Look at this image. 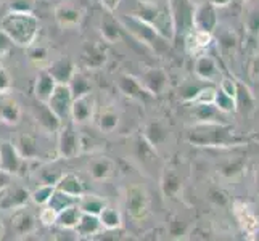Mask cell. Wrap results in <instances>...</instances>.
<instances>
[{
    "label": "cell",
    "mask_w": 259,
    "mask_h": 241,
    "mask_svg": "<svg viewBox=\"0 0 259 241\" xmlns=\"http://www.w3.org/2000/svg\"><path fill=\"white\" fill-rule=\"evenodd\" d=\"M189 141L196 147H238L245 143V138L235 133L234 129L227 127L224 122H198L189 133Z\"/></svg>",
    "instance_id": "obj_1"
},
{
    "label": "cell",
    "mask_w": 259,
    "mask_h": 241,
    "mask_svg": "<svg viewBox=\"0 0 259 241\" xmlns=\"http://www.w3.org/2000/svg\"><path fill=\"white\" fill-rule=\"evenodd\" d=\"M0 29H2L16 45L29 47L32 45L35 37H37L39 23H37V18L32 13L10 12L7 16H4L2 23H0Z\"/></svg>",
    "instance_id": "obj_2"
},
{
    "label": "cell",
    "mask_w": 259,
    "mask_h": 241,
    "mask_svg": "<svg viewBox=\"0 0 259 241\" xmlns=\"http://www.w3.org/2000/svg\"><path fill=\"white\" fill-rule=\"evenodd\" d=\"M119 23L122 26V29H126L132 37H136L140 43H145L147 47L153 49V50H161L166 49V37H163L153 26L148 24L147 21L140 20L136 15H129V16H121Z\"/></svg>",
    "instance_id": "obj_3"
},
{
    "label": "cell",
    "mask_w": 259,
    "mask_h": 241,
    "mask_svg": "<svg viewBox=\"0 0 259 241\" xmlns=\"http://www.w3.org/2000/svg\"><path fill=\"white\" fill-rule=\"evenodd\" d=\"M193 0H167V13L171 16L174 37H185L193 29Z\"/></svg>",
    "instance_id": "obj_4"
},
{
    "label": "cell",
    "mask_w": 259,
    "mask_h": 241,
    "mask_svg": "<svg viewBox=\"0 0 259 241\" xmlns=\"http://www.w3.org/2000/svg\"><path fill=\"white\" fill-rule=\"evenodd\" d=\"M57 151L60 158L69 159L81 153V135L74 129V122L63 121L58 129V145Z\"/></svg>",
    "instance_id": "obj_5"
},
{
    "label": "cell",
    "mask_w": 259,
    "mask_h": 241,
    "mask_svg": "<svg viewBox=\"0 0 259 241\" xmlns=\"http://www.w3.org/2000/svg\"><path fill=\"white\" fill-rule=\"evenodd\" d=\"M73 93H71L68 84H57L55 90H53L50 100L47 102L49 108L55 113L60 121L71 119V105H73Z\"/></svg>",
    "instance_id": "obj_6"
},
{
    "label": "cell",
    "mask_w": 259,
    "mask_h": 241,
    "mask_svg": "<svg viewBox=\"0 0 259 241\" xmlns=\"http://www.w3.org/2000/svg\"><path fill=\"white\" fill-rule=\"evenodd\" d=\"M218 24H219L218 10L211 2H204V4H200V5H195L193 29L212 34L214 31L218 29Z\"/></svg>",
    "instance_id": "obj_7"
},
{
    "label": "cell",
    "mask_w": 259,
    "mask_h": 241,
    "mask_svg": "<svg viewBox=\"0 0 259 241\" xmlns=\"http://www.w3.org/2000/svg\"><path fill=\"white\" fill-rule=\"evenodd\" d=\"M126 208L132 219L142 220L148 214V196L145 190L139 185H132L127 188L126 195Z\"/></svg>",
    "instance_id": "obj_8"
},
{
    "label": "cell",
    "mask_w": 259,
    "mask_h": 241,
    "mask_svg": "<svg viewBox=\"0 0 259 241\" xmlns=\"http://www.w3.org/2000/svg\"><path fill=\"white\" fill-rule=\"evenodd\" d=\"M31 193L20 185H7L0 190V209L2 211H15L28 204Z\"/></svg>",
    "instance_id": "obj_9"
},
{
    "label": "cell",
    "mask_w": 259,
    "mask_h": 241,
    "mask_svg": "<svg viewBox=\"0 0 259 241\" xmlns=\"http://www.w3.org/2000/svg\"><path fill=\"white\" fill-rule=\"evenodd\" d=\"M24 159L12 141H0V171L8 175H15L21 171Z\"/></svg>",
    "instance_id": "obj_10"
},
{
    "label": "cell",
    "mask_w": 259,
    "mask_h": 241,
    "mask_svg": "<svg viewBox=\"0 0 259 241\" xmlns=\"http://www.w3.org/2000/svg\"><path fill=\"white\" fill-rule=\"evenodd\" d=\"M167 80L169 77L166 71L161 68H148L144 71V74L140 77L142 85H144V88L151 97L161 95L167 87Z\"/></svg>",
    "instance_id": "obj_11"
},
{
    "label": "cell",
    "mask_w": 259,
    "mask_h": 241,
    "mask_svg": "<svg viewBox=\"0 0 259 241\" xmlns=\"http://www.w3.org/2000/svg\"><path fill=\"white\" fill-rule=\"evenodd\" d=\"M95 110V100L91 93L77 97L71 105V119L74 124H85L92 119Z\"/></svg>",
    "instance_id": "obj_12"
},
{
    "label": "cell",
    "mask_w": 259,
    "mask_h": 241,
    "mask_svg": "<svg viewBox=\"0 0 259 241\" xmlns=\"http://www.w3.org/2000/svg\"><path fill=\"white\" fill-rule=\"evenodd\" d=\"M234 214H235L240 227H242V230L248 236H253L257 233L259 231V217L246 206L245 203L235 201L234 203Z\"/></svg>",
    "instance_id": "obj_13"
},
{
    "label": "cell",
    "mask_w": 259,
    "mask_h": 241,
    "mask_svg": "<svg viewBox=\"0 0 259 241\" xmlns=\"http://www.w3.org/2000/svg\"><path fill=\"white\" fill-rule=\"evenodd\" d=\"M118 88L122 95H126L127 98L132 100H139V102H145L148 97H151L144 85H142L140 79L134 77L131 74H121L118 79Z\"/></svg>",
    "instance_id": "obj_14"
},
{
    "label": "cell",
    "mask_w": 259,
    "mask_h": 241,
    "mask_svg": "<svg viewBox=\"0 0 259 241\" xmlns=\"http://www.w3.org/2000/svg\"><path fill=\"white\" fill-rule=\"evenodd\" d=\"M195 73L201 80H206V82H214L221 76L218 61L211 55H204V53L198 55L195 60Z\"/></svg>",
    "instance_id": "obj_15"
},
{
    "label": "cell",
    "mask_w": 259,
    "mask_h": 241,
    "mask_svg": "<svg viewBox=\"0 0 259 241\" xmlns=\"http://www.w3.org/2000/svg\"><path fill=\"white\" fill-rule=\"evenodd\" d=\"M211 42H212V34L203 32L198 29H192L189 34L185 35L187 52H189L190 55H195V57L201 55V53L211 45Z\"/></svg>",
    "instance_id": "obj_16"
},
{
    "label": "cell",
    "mask_w": 259,
    "mask_h": 241,
    "mask_svg": "<svg viewBox=\"0 0 259 241\" xmlns=\"http://www.w3.org/2000/svg\"><path fill=\"white\" fill-rule=\"evenodd\" d=\"M55 87H57L55 79L52 77V74L47 69H42L37 74L35 85H34V95H35V98H37V102L47 103L50 100L53 90H55Z\"/></svg>",
    "instance_id": "obj_17"
},
{
    "label": "cell",
    "mask_w": 259,
    "mask_h": 241,
    "mask_svg": "<svg viewBox=\"0 0 259 241\" xmlns=\"http://www.w3.org/2000/svg\"><path fill=\"white\" fill-rule=\"evenodd\" d=\"M35 121H37L39 126L46 130V132H58L61 121L58 116L53 113L47 103H40L37 102V106H35Z\"/></svg>",
    "instance_id": "obj_18"
},
{
    "label": "cell",
    "mask_w": 259,
    "mask_h": 241,
    "mask_svg": "<svg viewBox=\"0 0 259 241\" xmlns=\"http://www.w3.org/2000/svg\"><path fill=\"white\" fill-rule=\"evenodd\" d=\"M82 10L69 5H60L55 10V20L61 28H76L82 21Z\"/></svg>",
    "instance_id": "obj_19"
},
{
    "label": "cell",
    "mask_w": 259,
    "mask_h": 241,
    "mask_svg": "<svg viewBox=\"0 0 259 241\" xmlns=\"http://www.w3.org/2000/svg\"><path fill=\"white\" fill-rule=\"evenodd\" d=\"M113 171H114V163L106 156L94 158L91 163H89V167H87L89 175H91L94 180H98V182L110 178L113 175Z\"/></svg>",
    "instance_id": "obj_20"
},
{
    "label": "cell",
    "mask_w": 259,
    "mask_h": 241,
    "mask_svg": "<svg viewBox=\"0 0 259 241\" xmlns=\"http://www.w3.org/2000/svg\"><path fill=\"white\" fill-rule=\"evenodd\" d=\"M18 150V153L21 155V158L26 159H35L40 156V148L37 143V138L31 133H20L13 143Z\"/></svg>",
    "instance_id": "obj_21"
},
{
    "label": "cell",
    "mask_w": 259,
    "mask_h": 241,
    "mask_svg": "<svg viewBox=\"0 0 259 241\" xmlns=\"http://www.w3.org/2000/svg\"><path fill=\"white\" fill-rule=\"evenodd\" d=\"M47 71L55 79L57 84H68L69 79L74 74V65L69 58H60L52 61V65L47 68Z\"/></svg>",
    "instance_id": "obj_22"
},
{
    "label": "cell",
    "mask_w": 259,
    "mask_h": 241,
    "mask_svg": "<svg viewBox=\"0 0 259 241\" xmlns=\"http://www.w3.org/2000/svg\"><path fill=\"white\" fill-rule=\"evenodd\" d=\"M12 228L18 235H29L35 228V217L26 208H18L15 209V214L12 217Z\"/></svg>",
    "instance_id": "obj_23"
},
{
    "label": "cell",
    "mask_w": 259,
    "mask_h": 241,
    "mask_svg": "<svg viewBox=\"0 0 259 241\" xmlns=\"http://www.w3.org/2000/svg\"><path fill=\"white\" fill-rule=\"evenodd\" d=\"M55 188L69 196H74V198H79L84 193V185L81 182V178L73 172H66V174L63 172L60 180L55 183Z\"/></svg>",
    "instance_id": "obj_24"
},
{
    "label": "cell",
    "mask_w": 259,
    "mask_h": 241,
    "mask_svg": "<svg viewBox=\"0 0 259 241\" xmlns=\"http://www.w3.org/2000/svg\"><path fill=\"white\" fill-rule=\"evenodd\" d=\"M100 230H102V222H100V219H98V216L87 214V212L81 214V219H79L77 225H76V231H77L79 236L91 238V236L97 235Z\"/></svg>",
    "instance_id": "obj_25"
},
{
    "label": "cell",
    "mask_w": 259,
    "mask_h": 241,
    "mask_svg": "<svg viewBox=\"0 0 259 241\" xmlns=\"http://www.w3.org/2000/svg\"><path fill=\"white\" fill-rule=\"evenodd\" d=\"M161 190L167 198H176L182 190V177L174 169H164L161 177Z\"/></svg>",
    "instance_id": "obj_26"
},
{
    "label": "cell",
    "mask_w": 259,
    "mask_h": 241,
    "mask_svg": "<svg viewBox=\"0 0 259 241\" xmlns=\"http://www.w3.org/2000/svg\"><path fill=\"white\" fill-rule=\"evenodd\" d=\"M21 118V108L10 97H0V119L7 124H16Z\"/></svg>",
    "instance_id": "obj_27"
},
{
    "label": "cell",
    "mask_w": 259,
    "mask_h": 241,
    "mask_svg": "<svg viewBox=\"0 0 259 241\" xmlns=\"http://www.w3.org/2000/svg\"><path fill=\"white\" fill-rule=\"evenodd\" d=\"M144 137L148 140L150 145H153L155 148H158L159 145H163L164 141L167 140L169 130H167V127L164 126L161 121H153V122H150L148 126L145 127Z\"/></svg>",
    "instance_id": "obj_28"
},
{
    "label": "cell",
    "mask_w": 259,
    "mask_h": 241,
    "mask_svg": "<svg viewBox=\"0 0 259 241\" xmlns=\"http://www.w3.org/2000/svg\"><path fill=\"white\" fill-rule=\"evenodd\" d=\"M100 34L105 39V42L108 43H116L121 40L122 35V26L119 21L113 20V18H103L102 24H100Z\"/></svg>",
    "instance_id": "obj_29"
},
{
    "label": "cell",
    "mask_w": 259,
    "mask_h": 241,
    "mask_svg": "<svg viewBox=\"0 0 259 241\" xmlns=\"http://www.w3.org/2000/svg\"><path fill=\"white\" fill-rule=\"evenodd\" d=\"M77 208L81 209V212H87V214H94V216H98L103 208L106 206L105 204V200L100 198V196L97 195H81L77 198Z\"/></svg>",
    "instance_id": "obj_30"
},
{
    "label": "cell",
    "mask_w": 259,
    "mask_h": 241,
    "mask_svg": "<svg viewBox=\"0 0 259 241\" xmlns=\"http://www.w3.org/2000/svg\"><path fill=\"white\" fill-rule=\"evenodd\" d=\"M81 209L77 208V204H73V206H69L63 211L58 212L57 216V224L60 228H66V230H73L76 228L79 219H81Z\"/></svg>",
    "instance_id": "obj_31"
},
{
    "label": "cell",
    "mask_w": 259,
    "mask_h": 241,
    "mask_svg": "<svg viewBox=\"0 0 259 241\" xmlns=\"http://www.w3.org/2000/svg\"><path fill=\"white\" fill-rule=\"evenodd\" d=\"M221 111L214 106V103L209 105H193V116L198 122H222Z\"/></svg>",
    "instance_id": "obj_32"
},
{
    "label": "cell",
    "mask_w": 259,
    "mask_h": 241,
    "mask_svg": "<svg viewBox=\"0 0 259 241\" xmlns=\"http://www.w3.org/2000/svg\"><path fill=\"white\" fill-rule=\"evenodd\" d=\"M235 105H237V110L243 113H251L254 110V97L249 92V88L242 82H237Z\"/></svg>",
    "instance_id": "obj_33"
},
{
    "label": "cell",
    "mask_w": 259,
    "mask_h": 241,
    "mask_svg": "<svg viewBox=\"0 0 259 241\" xmlns=\"http://www.w3.org/2000/svg\"><path fill=\"white\" fill-rule=\"evenodd\" d=\"M68 87H69L71 93H73V98L82 97V95H87L92 92V85L89 82V79L81 73H76V71H74L73 77L69 79Z\"/></svg>",
    "instance_id": "obj_34"
},
{
    "label": "cell",
    "mask_w": 259,
    "mask_h": 241,
    "mask_svg": "<svg viewBox=\"0 0 259 241\" xmlns=\"http://www.w3.org/2000/svg\"><path fill=\"white\" fill-rule=\"evenodd\" d=\"M106 52L98 45H94L84 52V65L91 69H98L106 63Z\"/></svg>",
    "instance_id": "obj_35"
},
{
    "label": "cell",
    "mask_w": 259,
    "mask_h": 241,
    "mask_svg": "<svg viewBox=\"0 0 259 241\" xmlns=\"http://www.w3.org/2000/svg\"><path fill=\"white\" fill-rule=\"evenodd\" d=\"M237 45H238V39H237V35L232 31L224 29V31L219 32V35H218V47H219V50L222 52V55H224V57H230L232 53H235Z\"/></svg>",
    "instance_id": "obj_36"
},
{
    "label": "cell",
    "mask_w": 259,
    "mask_h": 241,
    "mask_svg": "<svg viewBox=\"0 0 259 241\" xmlns=\"http://www.w3.org/2000/svg\"><path fill=\"white\" fill-rule=\"evenodd\" d=\"M76 203H77V198H74V196H69V195L55 188L47 204L50 208L55 209L57 212H60V211H63V209H66L69 206H73V204H76Z\"/></svg>",
    "instance_id": "obj_37"
},
{
    "label": "cell",
    "mask_w": 259,
    "mask_h": 241,
    "mask_svg": "<svg viewBox=\"0 0 259 241\" xmlns=\"http://www.w3.org/2000/svg\"><path fill=\"white\" fill-rule=\"evenodd\" d=\"M98 219L102 222V227L106 230H118L121 227V214L113 208H103V211L98 214Z\"/></svg>",
    "instance_id": "obj_38"
},
{
    "label": "cell",
    "mask_w": 259,
    "mask_h": 241,
    "mask_svg": "<svg viewBox=\"0 0 259 241\" xmlns=\"http://www.w3.org/2000/svg\"><path fill=\"white\" fill-rule=\"evenodd\" d=\"M119 124V114L114 110H105L98 116V127L102 132H113Z\"/></svg>",
    "instance_id": "obj_39"
},
{
    "label": "cell",
    "mask_w": 259,
    "mask_h": 241,
    "mask_svg": "<svg viewBox=\"0 0 259 241\" xmlns=\"http://www.w3.org/2000/svg\"><path fill=\"white\" fill-rule=\"evenodd\" d=\"M245 171V163L242 159H234V161H226L221 164L219 174L224 178H235Z\"/></svg>",
    "instance_id": "obj_40"
},
{
    "label": "cell",
    "mask_w": 259,
    "mask_h": 241,
    "mask_svg": "<svg viewBox=\"0 0 259 241\" xmlns=\"http://www.w3.org/2000/svg\"><path fill=\"white\" fill-rule=\"evenodd\" d=\"M214 106L221 111V113H232L237 111V105H235V98L227 95L226 92L218 90L216 97H214Z\"/></svg>",
    "instance_id": "obj_41"
},
{
    "label": "cell",
    "mask_w": 259,
    "mask_h": 241,
    "mask_svg": "<svg viewBox=\"0 0 259 241\" xmlns=\"http://www.w3.org/2000/svg\"><path fill=\"white\" fill-rule=\"evenodd\" d=\"M53 190H55V185H49V183H42L39 185L37 188H35L32 193H31V200L37 204V206H46V204L49 203L50 196L53 193Z\"/></svg>",
    "instance_id": "obj_42"
},
{
    "label": "cell",
    "mask_w": 259,
    "mask_h": 241,
    "mask_svg": "<svg viewBox=\"0 0 259 241\" xmlns=\"http://www.w3.org/2000/svg\"><path fill=\"white\" fill-rule=\"evenodd\" d=\"M216 88L212 85H204L201 87L198 93L195 95V98L192 100L193 105H209V103H214V97H216Z\"/></svg>",
    "instance_id": "obj_43"
},
{
    "label": "cell",
    "mask_w": 259,
    "mask_h": 241,
    "mask_svg": "<svg viewBox=\"0 0 259 241\" xmlns=\"http://www.w3.org/2000/svg\"><path fill=\"white\" fill-rule=\"evenodd\" d=\"M63 175V172L60 171L58 167H52V166H46L40 169V180L42 183H49V185H55L60 177Z\"/></svg>",
    "instance_id": "obj_44"
},
{
    "label": "cell",
    "mask_w": 259,
    "mask_h": 241,
    "mask_svg": "<svg viewBox=\"0 0 259 241\" xmlns=\"http://www.w3.org/2000/svg\"><path fill=\"white\" fill-rule=\"evenodd\" d=\"M208 200L214 204V206L224 208L229 204V195L221 188H211L208 191Z\"/></svg>",
    "instance_id": "obj_45"
},
{
    "label": "cell",
    "mask_w": 259,
    "mask_h": 241,
    "mask_svg": "<svg viewBox=\"0 0 259 241\" xmlns=\"http://www.w3.org/2000/svg\"><path fill=\"white\" fill-rule=\"evenodd\" d=\"M57 216H58V212L50 208L49 204H46V206L42 208L40 214H39V219L44 225H47V227H52V225H55L57 224Z\"/></svg>",
    "instance_id": "obj_46"
},
{
    "label": "cell",
    "mask_w": 259,
    "mask_h": 241,
    "mask_svg": "<svg viewBox=\"0 0 259 241\" xmlns=\"http://www.w3.org/2000/svg\"><path fill=\"white\" fill-rule=\"evenodd\" d=\"M34 0H10V12L18 13H32Z\"/></svg>",
    "instance_id": "obj_47"
},
{
    "label": "cell",
    "mask_w": 259,
    "mask_h": 241,
    "mask_svg": "<svg viewBox=\"0 0 259 241\" xmlns=\"http://www.w3.org/2000/svg\"><path fill=\"white\" fill-rule=\"evenodd\" d=\"M169 233H171L174 238H179L187 233V224L184 220L174 217L171 222H169Z\"/></svg>",
    "instance_id": "obj_48"
},
{
    "label": "cell",
    "mask_w": 259,
    "mask_h": 241,
    "mask_svg": "<svg viewBox=\"0 0 259 241\" xmlns=\"http://www.w3.org/2000/svg\"><path fill=\"white\" fill-rule=\"evenodd\" d=\"M29 58L35 63H42L49 58V52L42 45H29Z\"/></svg>",
    "instance_id": "obj_49"
},
{
    "label": "cell",
    "mask_w": 259,
    "mask_h": 241,
    "mask_svg": "<svg viewBox=\"0 0 259 241\" xmlns=\"http://www.w3.org/2000/svg\"><path fill=\"white\" fill-rule=\"evenodd\" d=\"M221 90L235 98V93H237V80H234L232 77H222V80H221Z\"/></svg>",
    "instance_id": "obj_50"
},
{
    "label": "cell",
    "mask_w": 259,
    "mask_h": 241,
    "mask_svg": "<svg viewBox=\"0 0 259 241\" xmlns=\"http://www.w3.org/2000/svg\"><path fill=\"white\" fill-rule=\"evenodd\" d=\"M12 47H13V42L12 39L8 37V35L0 29V58L2 57H7L8 53L12 52Z\"/></svg>",
    "instance_id": "obj_51"
},
{
    "label": "cell",
    "mask_w": 259,
    "mask_h": 241,
    "mask_svg": "<svg viewBox=\"0 0 259 241\" xmlns=\"http://www.w3.org/2000/svg\"><path fill=\"white\" fill-rule=\"evenodd\" d=\"M246 26H248V31L251 35H259V12H254L248 16L246 20Z\"/></svg>",
    "instance_id": "obj_52"
},
{
    "label": "cell",
    "mask_w": 259,
    "mask_h": 241,
    "mask_svg": "<svg viewBox=\"0 0 259 241\" xmlns=\"http://www.w3.org/2000/svg\"><path fill=\"white\" fill-rule=\"evenodd\" d=\"M10 88H12V79L4 68H0V95L7 93Z\"/></svg>",
    "instance_id": "obj_53"
},
{
    "label": "cell",
    "mask_w": 259,
    "mask_h": 241,
    "mask_svg": "<svg viewBox=\"0 0 259 241\" xmlns=\"http://www.w3.org/2000/svg\"><path fill=\"white\" fill-rule=\"evenodd\" d=\"M103 5L108 8L110 12H114L116 8H118V4H119V0H102Z\"/></svg>",
    "instance_id": "obj_54"
},
{
    "label": "cell",
    "mask_w": 259,
    "mask_h": 241,
    "mask_svg": "<svg viewBox=\"0 0 259 241\" xmlns=\"http://www.w3.org/2000/svg\"><path fill=\"white\" fill-rule=\"evenodd\" d=\"M251 76L259 77V55L253 60V63H251Z\"/></svg>",
    "instance_id": "obj_55"
},
{
    "label": "cell",
    "mask_w": 259,
    "mask_h": 241,
    "mask_svg": "<svg viewBox=\"0 0 259 241\" xmlns=\"http://www.w3.org/2000/svg\"><path fill=\"white\" fill-rule=\"evenodd\" d=\"M208 2H211L216 8H222V7H227L232 0H208Z\"/></svg>",
    "instance_id": "obj_56"
},
{
    "label": "cell",
    "mask_w": 259,
    "mask_h": 241,
    "mask_svg": "<svg viewBox=\"0 0 259 241\" xmlns=\"http://www.w3.org/2000/svg\"><path fill=\"white\" fill-rule=\"evenodd\" d=\"M8 185V174H5L4 171H0V190L4 188V186Z\"/></svg>",
    "instance_id": "obj_57"
},
{
    "label": "cell",
    "mask_w": 259,
    "mask_h": 241,
    "mask_svg": "<svg viewBox=\"0 0 259 241\" xmlns=\"http://www.w3.org/2000/svg\"><path fill=\"white\" fill-rule=\"evenodd\" d=\"M254 182H256V190H257V193H259V167H257L256 175H254Z\"/></svg>",
    "instance_id": "obj_58"
},
{
    "label": "cell",
    "mask_w": 259,
    "mask_h": 241,
    "mask_svg": "<svg viewBox=\"0 0 259 241\" xmlns=\"http://www.w3.org/2000/svg\"><path fill=\"white\" fill-rule=\"evenodd\" d=\"M4 235H5V230H4V224L0 222V239L4 238Z\"/></svg>",
    "instance_id": "obj_59"
},
{
    "label": "cell",
    "mask_w": 259,
    "mask_h": 241,
    "mask_svg": "<svg viewBox=\"0 0 259 241\" xmlns=\"http://www.w3.org/2000/svg\"><path fill=\"white\" fill-rule=\"evenodd\" d=\"M145 2H148V0H145Z\"/></svg>",
    "instance_id": "obj_60"
}]
</instances>
